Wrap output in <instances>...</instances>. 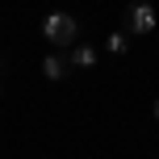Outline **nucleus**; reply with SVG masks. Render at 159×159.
Listing matches in <instances>:
<instances>
[{"label":"nucleus","mask_w":159,"mask_h":159,"mask_svg":"<svg viewBox=\"0 0 159 159\" xmlns=\"http://www.w3.org/2000/svg\"><path fill=\"white\" fill-rule=\"evenodd\" d=\"M75 34H80L75 17H67V13H46V21H42V38H46L50 46H59V50L75 46Z\"/></svg>","instance_id":"obj_1"},{"label":"nucleus","mask_w":159,"mask_h":159,"mask_svg":"<svg viewBox=\"0 0 159 159\" xmlns=\"http://www.w3.org/2000/svg\"><path fill=\"white\" fill-rule=\"evenodd\" d=\"M67 67H71V63H67L63 55H46V59H42V75H46V80H63Z\"/></svg>","instance_id":"obj_3"},{"label":"nucleus","mask_w":159,"mask_h":159,"mask_svg":"<svg viewBox=\"0 0 159 159\" xmlns=\"http://www.w3.org/2000/svg\"><path fill=\"white\" fill-rule=\"evenodd\" d=\"M67 63H71V67H92L96 63V46H71Z\"/></svg>","instance_id":"obj_4"},{"label":"nucleus","mask_w":159,"mask_h":159,"mask_svg":"<svg viewBox=\"0 0 159 159\" xmlns=\"http://www.w3.org/2000/svg\"><path fill=\"white\" fill-rule=\"evenodd\" d=\"M155 30V8L151 4H130L126 8V25H121V34H151Z\"/></svg>","instance_id":"obj_2"},{"label":"nucleus","mask_w":159,"mask_h":159,"mask_svg":"<svg viewBox=\"0 0 159 159\" xmlns=\"http://www.w3.org/2000/svg\"><path fill=\"white\" fill-rule=\"evenodd\" d=\"M155 117H159V101H155Z\"/></svg>","instance_id":"obj_6"},{"label":"nucleus","mask_w":159,"mask_h":159,"mask_svg":"<svg viewBox=\"0 0 159 159\" xmlns=\"http://www.w3.org/2000/svg\"><path fill=\"white\" fill-rule=\"evenodd\" d=\"M105 46H109L113 55H126V50H130V38H126V34L117 30V34H109V42H105Z\"/></svg>","instance_id":"obj_5"}]
</instances>
